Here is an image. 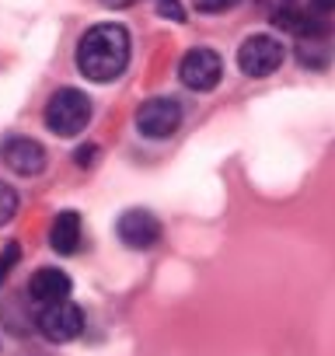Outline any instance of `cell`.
I'll list each match as a JSON object with an SVG mask.
<instances>
[{"mask_svg": "<svg viewBox=\"0 0 335 356\" xmlns=\"http://www.w3.org/2000/svg\"><path fill=\"white\" fill-rule=\"evenodd\" d=\"M15 213H18V193H15L11 186L0 182V227L11 224V220H15Z\"/></svg>", "mask_w": 335, "mask_h": 356, "instance_id": "cell-11", "label": "cell"}, {"mask_svg": "<svg viewBox=\"0 0 335 356\" xmlns=\"http://www.w3.org/2000/svg\"><path fill=\"white\" fill-rule=\"evenodd\" d=\"M262 4H269V8H272V15H276V11H283V8H293L290 0H262Z\"/></svg>", "mask_w": 335, "mask_h": 356, "instance_id": "cell-17", "label": "cell"}, {"mask_svg": "<svg viewBox=\"0 0 335 356\" xmlns=\"http://www.w3.org/2000/svg\"><path fill=\"white\" fill-rule=\"evenodd\" d=\"M91 157H98V147H81V150H77V164H81V168H91V164H95Z\"/></svg>", "mask_w": 335, "mask_h": 356, "instance_id": "cell-15", "label": "cell"}, {"mask_svg": "<svg viewBox=\"0 0 335 356\" xmlns=\"http://www.w3.org/2000/svg\"><path fill=\"white\" fill-rule=\"evenodd\" d=\"M283 63V42L272 35H248L238 49V67L245 77H269Z\"/></svg>", "mask_w": 335, "mask_h": 356, "instance_id": "cell-4", "label": "cell"}, {"mask_svg": "<svg viewBox=\"0 0 335 356\" xmlns=\"http://www.w3.org/2000/svg\"><path fill=\"white\" fill-rule=\"evenodd\" d=\"M91 122V98L77 88H60L46 105V126L56 136H81Z\"/></svg>", "mask_w": 335, "mask_h": 356, "instance_id": "cell-2", "label": "cell"}, {"mask_svg": "<svg viewBox=\"0 0 335 356\" xmlns=\"http://www.w3.org/2000/svg\"><path fill=\"white\" fill-rule=\"evenodd\" d=\"M238 4H241V0H193V8L199 15H224V11H231Z\"/></svg>", "mask_w": 335, "mask_h": 356, "instance_id": "cell-13", "label": "cell"}, {"mask_svg": "<svg viewBox=\"0 0 335 356\" xmlns=\"http://www.w3.org/2000/svg\"><path fill=\"white\" fill-rule=\"evenodd\" d=\"M39 332L49 342H74L84 332V311L74 300H60V304H46L39 311Z\"/></svg>", "mask_w": 335, "mask_h": 356, "instance_id": "cell-6", "label": "cell"}, {"mask_svg": "<svg viewBox=\"0 0 335 356\" xmlns=\"http://www.w3.org/2000/svg\"><path fill=\"white\" fill-rule=\"evenodd\" d=\"M179 77L189 91H213L224 77V60L217 49H206V46H196L182 56L179 63Z\"/></svg>", "mask_w": 335, "mask_h": 356, "instance_id": "cell-3", "label": "cell"}, {"mask_svg": "<svg viewBox=\"0 0 335 356\" xmlns=\"http://www.w3.org/2000/svg\"><path fill=\"white\" fill-rule=\"evenodd\" d=\"M318 11H335V0H311Z\"/></svg>", "mask_w": 335, "mask_h": 356, "instance_id": "cell-18", "label": "cell"}, {"mask_svg": "<svg viewBox=\"0 0 335 356\" xmlns=\"http://www.w3.org/2000/svg\"><path fill=\"white\" fill-rule=\"evenodd\" d=\"M154 4H157V15H164L168 22H182V18H186V11H182L179 0H154Z\"/></svg>", "mask_w": 335, "mask_h": 356, "instance_id": "cell-14", "label": "cell"}, {"mask_svg": "<svg viewBox=\"0 0 335 356\" xmlns=\"http://www.w3.org/2000/svg\"><path fill=\"white\" fill-rule=\"evenodd\" d=\"M129 67V32L122 25H95L81 35L77 42V70L95 81V84H108L115 77H122V70Z\"/></svg>", "mask_w": 335, "mask_h": 356, "instance_id": "cell-1", "label": "cell"}, {"mask_svg": "<svg viewBox=\"0 0 335 356\" xmlns=\"http://www.w3.org/2000/svg\"><path fill=\"white\" fill-rule=\"evenodd\" d=\"M70 290H74L70 276H67L63 269H53V266L39 269V273L32 276V283H28V293H32V300H35L39 307L67 300V297H70Z\"/></svg>", "mask_w": 335, "mask_h": 356, "instance_id": "cell-9", "label": "cell"}, {"mask_svg": "<svg viewBox=\"0 0 335 356\" xmlns=\"http://www.w3.org/2000/svg\"><path fill=\"white\" fill-rule=\"evenodd\" d=\"M115 234H119V241L126 248L147 252V248H154L161 241V224H157V217L150 210H126L119 217V224H115Z\"/></svg>", "mask_w": 335, "mask_h": 356, "instance_id": "cell-7", "label": "cell"}, {"mask_svg": "<svg viewBox=\"0 0 335 356\" xmlns=\"http://www.w3.org/2000/svg\"><path fill=\"white\" fill-rule=\"evenodd\" d=\"M105 8H112V11H122V8H133L136 0H101Z\"/></svg>", "mask_w": 335, "mask_h": 356, "instance_id": "cell-16", "label": "cell"}, {"mask_svg": "<svg viewBox=\"0 0 335 356\" xmlns=\"http://www.w3.org/2000/svg\"><path fill=\"white\" fill-rule=\"evenodd\" d=\"M18 259H22V248H18V241L4 245V252H0V283H4V280L11 276V269L18 266Z\"/></svg>", "mask_w": 335, "mask_h": 356, "instance_id": "cell-12", "label": "cell"}, {"mask_svg": "<svg viewBox=\"0 0 335 356\" xmlns=\"http://www.w3.org/2000/svg\"><path fill=\"white\" fill-rule=\"evenodd\" d=\"M0 161H4L15 175L32 178V175H39V171L46 168V150H42V143H39V140L15 136V140H8L4 147H0Z\"/></svg>", "mask_w": 335, "mask_h": 356, "instance_id": "cell-8", "label": "cell"}, {"mask_svg": "<svg viewBox=\"0 0 335 356\" xmlns=\"http://www.w3.org/2000/svg\"><path fill=\"white\" fill-rule=\"evenodd\" d=\"M81 234H84L81 231V213L63 210V213H56V220L49 227V245H53L56 255H74L81 248Z\"/></svg>", "mask_w": 335, "mask_h": 356, "instance_id": "cell-10", "label": "cell"}, {"mask_svg": "<svg viewBox=\"0 0 335 356\" xmlns=\"http://www.w3.org/2000/svg\"><path fill=\"white\" fill-rule=\"evenodd\" d=\"M182 126V105L175 98H150L136 112V129L147 140H168Z\"/></svg>", "mask_w": 335, "mask_h": 356, "instance_id": "cell-5", "label": "cell"}]
</instances>
